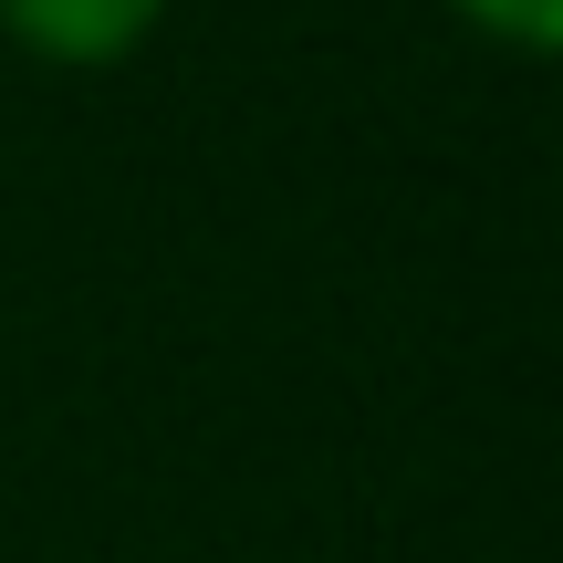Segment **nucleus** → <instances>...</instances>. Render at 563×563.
<instances>
[{
  "label": "nucleus",
  "mask_w": 563,
  "mask_h": 563,
  "mask_svg": "<svg viewBox=\"0 0 563 563\" xmlns=\"http://www.w3.org/2000/svg\"><path fill=\"white\" fill-rule=\"evenodd\" d=\"M157 21H167V0H0V32H11L21 53L63 63V74L125 63Z\"/></svg>",
  "instance_id": "f257e3e1"
},
{
  "label": "nucleus",
  "mask_w": 563,
  "mask_h": 563,
  "mask_svg": "<svg viewBox=\"0 0 563 563\" xmlns=\"http://www.w3.org/2000/svg\"><path fill=\"white\" fill-rule=\"evenodd\" d=\"M449 11H460L470 32L511 42V53H553L563 42V0H449Z\"/></svg>",
  "instance_id": "f03ea898"
}]
</instances>
